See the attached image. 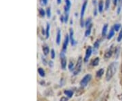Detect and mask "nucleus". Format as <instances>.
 Segmentation results:
<instances>
[{"mask_svg":"<svg viewBox=\"0 0 122 101\" xmlns=\"http://www.w3.org/2000/svg\"><path fill=\"white\" fill-rule=\"evenodd\" d=\"M57 13L58 14H61V12H60V10H57Z\"/></svg>","mask_w":122,"mask_h":101,"instance_id":"obj_40","label":"nucleus"},{"mask_svg":"<svg viewBox=\"0 0 122 101\" xmlns=\"http://www.w3.org/2000/svg\"><path fill=\"white\" fill-rule=\"evenodd\" d=\"M39 15H40V16H41V17H44V16L46 15V12H45V10H44L43 8H39Z\"/></svg>","mask_w":122,"mask_h":101,"instance_id":"obj_23","label":"nucleus"},{"mask_svg":"<svg viewBox=\"0 0 122 101\" xmlns=\"http://www.w3.org/2000/svg\"><path fill=\"white\" fill-rule=\"evenodd\" d=\"M117 40L118 42H120V41L122 40V29H121V31H120V32H119V35H118Z\"/></svg>","mask_w":122,"mask_h":101,"instance_id":"obj_29","label":"nucleus"},{"mask_svg":"<svg viewBox=\"0 0 122 101\" xmlns=\"http://www.w3.org/2000/svg\"><path fill=\"white\" fill-rule=\"evenodd\" d=\"M85 1H86V0H85Z\"/></svg>","mask_w":122,"mask_h":101,"instance_id":"obj_42","label":"nucleus"},{"mask_svg":"<svg viewBox=\"0 0 122 101\" xmlns=\"http://www.w3.org/2000/svg\"><path fill=\"white\" fill-rule=\"evenodd\" d=\"M60 20L62 23L65 22V16L64 15H61V17H60Z\"/></svg>","mask_w":122,"mask_h":101,"instance_id":"obj_34","label":"nucleus"},{"mask_svg":"<svg viewBox=\"0 0 122 101\" xmlns=\"http://www.w3.org/2000/svg\"><path fill=\"white\" fill-rule=\"evenodd\" d=\"M43 52H44V54L45 56H47L49 52H50V49L48 48V46H44L43 48Z\"/></svg>","mask_w":122,"mask_h":101,"instance_id":"obj_25","label":"nucleus"},{"mask_svg":"<svg viewBox=\"0 0 122 101\" xmlns=\"http://www.w3.org/2000/svg\"><path fill=\"white\" fill-rule=\"evenodd\" d=\"M69 41H70L69 36L68 35H66L65 38V41H64V43H63V44H62V51H63V52H65L66 51V49H67V47H68V44H69Z\"/></svg>","mask_w":122,"mask_h":101,"instance_id":"obj_8","label":"nucleus"},{"mask_svg":"<svg viewBox=\"0 0 122 101\" xmlns=\"http://www.w3.org/2000/svg\"><path fill=\"white\" fill-rule=\"evenodd\" d=\"M99 46H100V40H97L94 42V46H93V50H94V52L95 53H96L97 52V50H98V49L99 48Z\"/></svg>","mask_w":122,"mask_h":101,"instance_id":"obj_12","label":"nucleus"},{"mask_svg":"<svg viewBox=\"0 0 122 101\" xmlns=\"http://www.w3.org/2000/svg\"><path fill=\"white\" fill-rule=\"evenodd\" d=\"M113 28H114V30L115 31H119V29L121 28V24H115V25H114L113 26Z\"/></svg>","mask_w":122,"mask_h":101,"instance_id":"obj_28","label":"nucleus"},{"mask_svg":"<svg viewBox=\"0 0 122 101\" xmlns=\"http://www.w3.org/2000/svg\"><path fill=\"white\" fill-rule=\"evenodd\" d=\"M60 101H68V98H66V97L63 96L61 98Z\"/></svg>","mask_w":122,"mask_h":101,"instance_id":"obj_35","label":"nucleus"},{"mask_svg":"<svg viewBox=\"0 0 122 101\" xmlns=\"http://www.w3.org/2000/svg\"><path fill=\"white\" fill-rule=\"evenodd\" d=\"M104 74V69H100L96 72V77L97 78H100Z\"/></svg>","mask_w":122,"mask_h":101,"instance_id":"obj_16","label":"nucleus"},{"mask_svg":"<svg viewBox=\"0 0 122 101\" xmlns=\"http://www.w3.org/2000/svg\"><path fill=\"white\" fill-rule=\"evenodd\" d=\"M113 53V46H111V48L108 49V50L106 51V52L105 53L104 56H105L106 58H109L110 57H111Z\"/></svg>","mask_w":122,"mask_h":101,"instance_id":"obj_9","label":"nucleus"},{"mask_svg":"<svg viewBox=\"0 0 122 101\" xmlns=\"http://www.w3.org/2000/svg\"><path fill=\"white\" fill-rule=\"evenodd\" d=\"M40 3L41 5H46L48 4V0H40Z\"/></svg>","mask_w":122,"mask_h":101,"instance_id":"obj_33","label":"nucleus"},{"mask_svg":"<svg viewBox=\"0 0 122 101\" xmlns=\"http://www.w3.org/2000/svg\"><path fill=\"white\" fill-rule=\"evenodd\" d=\"M92 79V75L90 74H87L86 75H85L84 77H83L82 79L81 80V81H80V86H81V87H86V86L87 85V84L90 81V80Z\"/></svg>","mask_w":122,"mask_h":101,"instance_id":"obj_4","label":"nucleus"},{"mask_svg":"<svg viewBox=\"0 0 122 101\" xmlns=\"http://www.w3.org/2000/svg\"><path fill=\"white\" fill-rule=\"evenodd\" d=\"M87 0L85 1L82 4L81 6V14H80V25L81 27H83L85 25V22L83 21V16H84V14H85V11L86 9V6H87Z\"/></svg>","mask_w":122,"mask_h":101,"instance_id":"obj_3","label":"nucleus"},{"mask_svg":"<svg viewBox=\"0 0 122 101\" xmlns=\"http://www.w3.org/2000/svg\"><path fill=\"white\" fill-rule=\"evenodd\" d=\"M46 16H47V17L49 18L51 17V14H52V12H51V8H48L46 9Z\"/></svg>","mask_w":122,"mask_h":101,"instance_id":"obj_27","label":"nucleus"},{"mask_svg":"<svg viewBox=\"0 0 122 101\" xmlns=\"http://www.w3.org/2000/svg\"><path fill=\"white\" fill-rule=\"evenodd\" d=\"M50 25L49 23H47V26H46V38L48 39L50 36Z\"/></svg>","mask_w":122,"mask_h":101,"instance_id":"obj_19","label":"nucleus"},{"mask_svg":"<svg viewBox=\"0 0 122 101\" xmlns=\"http://www.w3.org/2000/svg\"><path fill=\"white\" fill-rule=\"evenodd\" d=\"M71 24H73V20H72V19H71Z\"/></svg>","mask_w":122,"mask_h":101,"instance_id":"obj_41","label":"nucleus"},{"mask_svg":"<svg viewBox=\"0 0 122 101\" xmlns=\"http://www.w3.org/2000/svg\"><path fill=\"white\" fill-rule=\"evenodd\" d=\"M56 1H57V4L59 5L61 4V2H62V0H56Z\"/></svg>","mask_w":122,"mask_h":101,"instance_id":"obj_39","label":"nucleus"},{"mask_svg":"<svg viewBox=\"0 0 122 101\" xmlns=\"http://www.w3.org/2000/svg\"><path fill=\"white\" fill-rule=\"evenodd\" d=\"M115 30H114V28L113 27H112L111 29V30H110V32H109V35L107 36V39L108 40H111L113 37L115 35Z\"/></svg>","mask_w":122,"mask_h":101,"instance_id":"obj_14","label":"nucleus"},{"mask_svg":"<svg viewBox=\"0 0 122 101\" xmlns=\"http://www.w3.org/2000/svg\"><path fill=\"white\" fill-rule=\"evenodd\" d=\"M50 54H51V58H52V59H54V58L56 56V53H55V51H54V49L51 50Z\"/></svg>","mask_w":122,"mask_h":101,"instance_id":"obj_31","label":"nucleus"},{"mask_svg":"<svg viewBox=\"0 0 122 101\" xmlns=\"http://www.w3.org/2000/svg\"><path fill=\"white\" fill-rule=\"evenodd\" d=\"M49 65L50 67H52L53 66V62L52 61H50L49 62Z\"/></svg>","mask_w":122,"mask_h":101,"instance_id":"obj_38","label":"nucleus"},{"mask_svg":"<svg viewBox=\"0 0 122 101\" xmlns=\"http://www.w3.org/2000/svg\"><path fill=\"white\" fill-rule=\"evenodd\" d=\"M110 4H111V0H105V10H108L110 7Z\"/></svg>","mask_w":122,"mask_h":101,"instance_id":"obj_24","label":"nucleus"},{"mask_svg":"<svg viewBox=\"0 0 122 101\" xmlns=\"http://www.w3.org/2000/svg\"><path fill=\"white\" fill-rule=\"evenodd\" d=\"M65 5L68 8H71V2L70 0H65Z\"/></svg>","mask_w":122,"mask_h":101,"instance_id":"obj_30","label":"nucleus"},{"mask_svg":"<svg viewBox=\"0 0 122 101\" xmlns=\"http://www.w3.org/2000/svg\"><path fill=\"white\" fill-rule=\"evenodd\" d=\"M119 0H113V4L115 5H116L117 4V2Z\"/></svg>","mask_w":122,"mask_h":101,"instance_id":"obj_37","label":"nucleus"},{"mask_svg":"<svg viewBox=\"0 0 122 101\" xmlns=\"http://www.w3.org/2000/svg\"><path fill=\"white\" fill-rule=\"evenodd\" d=\"M69 14L65 13V23L69 21Z\"/></svg>","mask_w":122,"mask_h":101,"instance_id":"obj_32","label":"nucleus"},{"mask_svg":"<svg viewBox=\"0 0 122 101\" xmlns=\"http://www.w3.org/2000/svg\"><path fill=\"white\" fill-rule=\"evenodd\" d=\"M82 63H83V59L81 56H79L77 61V64L75 66L74 71H73V75H78L80 73V71H81V67H82Z\"/></svg>","mask_w":122,"mask_h":101,"instance_id":"obj_2","label":"nucleus"},{"mask_svg":"<svg viewBox=\"0 0 122 101\" xmlns=\"http://www.w3.org/2000/svg\"><path fill=\"white\" fill-rule=\"evenodd\" d=\"M92 53V48L90 46H89L87 48V50H86V55H85V57H84V59H83V61H84L85 62H88V60H89V58H90V56H91Z\"/></svg>","mask_w":122,"mask_h":101,"instance_id":"obj_7","label":"nucleus"},{"mask_svg":"<svg viewBox=\"0 0 122 101\" xmlns=\"http://www.w3.org/2000/svg\"><path fill=\"white\" fill-rule=\"evenodd\" d=\"M117 69V64L116 62H112L107 68L106 72V79L109 81L112 79L114 75L115 74Z\"/></svg>","mask_w":122,"mask_h":101,"instance_id":"obj_1","label":"nucleus"},{"mask_svg":"<svg viewBox=\"0 0 122 101\" xmlns=\"http://www.w3.org/2000/svg\"><path fill=\"white\" fill-rule=\"evenodd\" d=\"M73 35H74V32H73V29L70 28L69 29V39H70V42L71 45L73 46H74L77 44V41H75V40L74 39V37H73Z\"/></svg>","mask_w":122,"mask_h":101,"instance_id":"obj_6","label":"nucleus"},{"mask_svg":"<svg viewBox=\"0 0 122 101\" xmlns=\"http://www.w3.org/2000/svg\"><path fill=\"white\" fill-rule=\"evenodd\" d=\"M107 30H108V24H105V25L103 26V27H102V37H105L107 35Z\"/></svg>","mask_w":122,"mask_h":101,"instance_id":"obj_13","label":"nucleus"},{"mask_svg":"<svg viewBox=\"0 0 122 101\" xmlns=\"http://www.w3.org/2000/svg\"><path fill=\"white\" fill-rule=\"evenodd\" d=\"M92 27V25H91L89 26L88 28H87L86 31H85V36H86V37H88V36H90V33H91Z\"/></svg>","mask_w":122,"mask_h":101,"instance_id":"obj_20","label":"nucleus"},{"mask_svg":"<svg viewBox=\"0 0 122 101\" xmlns=\"http://www.w3.org/2000/svg\"><path fill=\"white\" fill-rule=\"evenodd\" d=\"M60 56H61V66H62V69H65L66 66V59L65 57V52L63 51H61Z\"/></svg>","mask_w":122,"mask_h":101,"instance_id":"obj_5","label":"nucleus"},{"mask_svg":"<svg viewBox=\"0 0 122 101\" xmlns=\"http://www.w3.org/2000/svg\"><path fill=\"white\" fill-rule=\"evenodd\" d=\"M92 18H87V20H86V21L85 22V26L86 28H88L89 26H90L92 25Z\"/></svg>","mask_w":122,"mask_h":101,"instance_id":"obj_22","label":"nucleus"},{"mask_svg":"<svg viewBox=\"0 0 122 101\" xmlns=\"http://www.w3.org/2000/svg\"><path fill=\"white\" fill-rule=\"evenodd\" d=\"M103 8H104V4H103V1L102 0H100L98 3V11L99 13H102L103 11Z\"/></svg>","mask_w":122,"mask_h":101,"instance_id":"obj_10","label":"nucleus"},{"mask_svg":"<svg viewBox=\"0 0 122 101\" xmlns=\"http://www.w3.org/2000/svg\"><path fill=\"white\" fill-rule=\"evenodd\" d=\"M41 59H42V61H43V62H44V65H47V62L46 61V59H44V58L42 56L41 57Z\"/></svg>","mask_w":122,"mask_h":101,"instance_id":"obj_36","label":"nucleus"},{"mask_svg":"<svg viewBox=\"0 0 122 101\" xmlns=\"http://www.w3.org/2000/svg\"><path fill=\"white\" fill-rule=\"evenodd\" d=\"M99 61H100V58L98 57H96L95 59H94L92 61V65L94 66H96L99 64Z\"/></svg>","mask_w":122,"mask_h":101,"instance_id":"obj_17","label":"nucleus"},{"mask_svg":"<svg viewBox=\"0 0 122 101\" xmlns=\"http://www.w3.org/2000/svg\"><path fill=\"white\" fill-rule=\"evenodd\" d=\"M37 71H38V73H39V75H40L41 77H45V75H46V74H45V71H44V70L42 68H41V67H40V68H38Z\"/></svg>","mask_w":122,"mask_h":101,"instance_id":"obj_21","label":"nucleus"},{"mask_svg":"<svg viewBox=\"0 0 122 101\" xmlns=\"http://www.w3.org/2000/svg\"><path fill=\"white\" fill-rule=\"evenodd\" d=\"M64 94L66 96L69 97V98H71L73 95V92L72 90H65L64 91Z\"/></svg>","mask_w":122,"mask_h":101,"instance_id":"obj_18","label":"nucleus"},{"mask_svg":"<svg viewBox=\"0 0 122 101\" xmlns=\"http://www.w3.org/2000/svg\"><path fill=\"white\" fill-rule=\"evenodd\" d=\"M61 30L58 29V31H57V34H56V44L58 45H60L61 44Z\"/></svg>","mask_w":122,"mask_h":101,"instance_id":"obj_11","label":"nucleus"},{"mask_svg":"<svg viewBox=\"0 0 122 101\" xmlns=\"http://www.w3.org/2000/svg\"><path fill=\"white\" fill-rule=\"evenodd\" d=\"M74 69H75L74 64H73V62L71 61L69 62V69L70 71H73V72Z\"/></svg>","mask_w":122,"mask_h":101,"instance_id":"obj_26","label":"nucleus"},{"mask_svg":"<svg viewBox=\"0 0 122 101\" xmlns=\"http://www.w3.org/2000/svg\"><path fill=\"white\" fill-rule=\"evenodd\" d=\"M92 3H93V5L94 6V15L96 16L98 13V9L96 8V5H97V1L96 0H92Z\"/></svg>","mask_w":122,"mask_h":101,"instance_id":"obj_15","label":"nucleus"}]
</instances>
